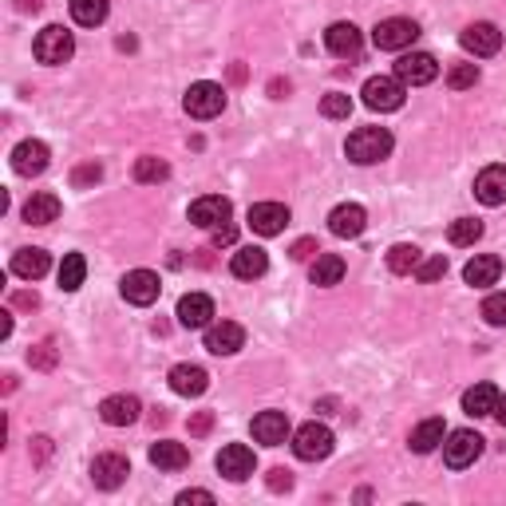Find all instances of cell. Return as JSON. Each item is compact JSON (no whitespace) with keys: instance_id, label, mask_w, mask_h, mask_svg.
<instances>
[{"instance_id":"1","label":"cell","mask_w":506,"mask_h":506,"mask_svg":"<svg viewBox=\"0 0 506 506\" xmlns=\"http://www.w3.org/2000/svg\"><path fill=\"white\" fill-rule=\"evenodd\" d=\"M344 151H348V159H353V163L372 166V163H380V159H388V154H392V131H384V127H360V131H353V135H348Z\"/></svg>"},{"instance_id":"2","label":"cell","mask_w":506,"mask_h":506,"mask_svg":"<svg viewBox=\"0 0 506 506\" xmlns=\"http://www.w3.org/2000/svg\"><path fill=\"white\" fill-rule=\"evenodd\" d=\"M332 431L324 427V424H305V427H297V436H293V451H297V459H305V463H317V459H329L332 455Z\"/></svg>"},{"instance_id":"3","label":"cell","mask_w":506,"mask_h":506,"mask_svg":"<svg viewBox=\"0 0 506 506\" xmlns=\"http://www.w3.org/2000/svg\"><path fill=\"white\" fill-rule=\"evenodd\" d=\"M372 40H376L380 52H404V47H412V44L419 40V24L407 20V16L380 20L376 32H372Z\"/></svg>"},{"instance_id":"4","label":"cell","mask_w":506,"mask_h":506,"mask_svg":"<svg viewBox=\"0 0 506 506\" xmlns=\"http://www.w3.org/2000/svg\"><path fill=\"white\" fill-rule=\"evenodd\" d=\"M32 52H36V59H40V64H68L71 52H76V40H71L68 28H59V24H47V28L36 36Z\"/></svg>"},{"instance_id":"5","label":"cell","mask_w":506,"mask_h":506,"mask_svg":"<svg viewBox=\"0 0 506 506\" xmlns=\"http://www.w3.org/2000/svg\"><path fill=\"white\" fill-rule=\"evenodd\" d=\"M360 95H364V107H372V111H400L404 107V83L392 76H372Z\"/></svg>"},{"instance_id":"6","label":"cell","mask_w":506,"mask_h":506,"mask_svg":"<svg viewBox=\"0 0 506 506\" xmlns=\"http://www.w3.org/2000/svg\"><path fill=\"white\" fill-rule=\"evenodd\" d=\"M479 455H483V436L479 431H451L448 443H443V463L455 467V471L471 467Z\"/></svg>"},{"instance_id":"7","label":"cell","mask_w":506,"mask_h":506,"mask_svg":"<svg viewBox=\"0 0 506 506\" xmlns=\"http://www.w3.org/2000/svg\"><path fill=\"white\" fill-rule=\"evenodd\" d=\"M186 115H195V119H214V115H222V107H226V91L218 88V83H190V91H186Z\"/></svg>"},{"instance_id":"8","label":"cell","mask_w":506,"mask_h":506,"mask_svg":"<svg viewBox=\"0 0 506 506\" xmlns=\"http://www.w3.org/2000/svg\"><path fill=\"white\" fill-rule=\"evenodd\" d=\"M439 76V64H436V56H427V52H407L395 59V79L404 83V88H424V83H431Z\"/></svg>"},{"instance_id":"9","label":"cell","mask_w":506,"mask_h":506,"mask_svg":"<svg viewBox=\"0 0 506 506\" xmlns=\"http://www.w3.org/2000/svg\"><path fill=\"white\" fill-rule=\"evenodd\" d=\"M123 297L131 300V305H139V309H147V305H154L159 300V273H151V269H131L127 277H123Z\"/></svg>"},{"instance_id":"10","label":"cell","mask_w":506,"mask_h":506,"mask_svg":"<svg viewBox=\"0 0 506 506\" xmlns=\"http://www.w3.org/2000/svg\"><path fill=\"white\" fill-rule=\"evenodd\" d=\"M289 226V210L281 202H258V206H249V230L261 234V237H277Z\"/></svg>"},{"instance_id":"11","label":"cell","mask_w":506,"mask_h":506,"mask_svg":"<svg viewBox=\"0 0 506 506\" xmlns=\"http://www.w3.org/2000/svg\"><path fill=\"white\" fill-rule=\"evenodd\" d=\"M127 475H131V463L123 455H100V459L91 463V483L100 490H119L127 483Z\"/></svg>"},{"instance_id":"12","label":"cell","mask_w":506,"mask_h":506,"mask_svg":"<svg viewBox=\"0 0 506 506\" xmlns=\"http://www.w3.org/2000/svg\"><path fill=\"white\" fill-rule=\"evenodd\" d=\"M230 198H218V195H206V198H198V202H190V222L202 226V230H214V226H222V222H230Z\"/></svg>"},{"instance_id":"13","label":"cell","mask_w":506,"mask_h":506,"mask_svg":"<svg viewBox=\"0 0 506 506\" xmlns=\"http://www.w3.org/2000/svg\"><path fill=\"white\" fill-rule=\"evenodd\" d=\"M459 44L467 47L471 56H495L499 47H502V32L495 28V24H467L463 36H459Z\"/></svg>"},{"instance_id":"14","label":"cell","mask_w":506,"mask_h":506,"mask_svg":"<svg viewBox=\"0 0 506 506\" xmlns=\"http://www.w3.org/2000/svg\"><path fill=\"white\" fill-rule=\"evenodd\" d=\"M253 467H258V459H253V451L246 448V443H230V448H222V455H218V471L230 479V483L249 479Z\"/></svg>"},{"instance_id":"15","label":"cell","mask_w":506,"mask_h":506,"mask_svg":"<svg viewBox=\"0 0 506 506\" xmlns=\"http://www.w3.org/2000/svg\"><path fill=\"white\" fill-rule=\"evenodd\" d=\"M242 344H246V329L234 321H218L206 329V348L214 356H234Z\"/></svg>"},{"instance_id":"16","label":"cell","mask_w":506,"mask_h":506,"mask_svg":"<svg viewBox=\"0 0 506 506\" xmlns=\"http://www.w3.org/2000/svg\"><path fill=\"white\" fill-rule=\"evenodd\" d=\"M210 317H214V300L206 293H186L178 300V324L183 329H210Z\"/></svg>"},{"instance_id":"17","label":"cell","mask_w":506,"mask_h":506,"mask_svg":"<svg viewBox=\"0 0 506 506\" xmlns=\"http://www.w3.org/2000/svg\"><path fill=\"white\" fill-rule=\"evenodd\" d=\"M44 166H47V147L40 139H24L16 151H12V171L24 174V178H32V174H44Z\"/></svg>"},{"instance_id":"18","label":"cell","mask_w":506,"mask_h":506,"mask_svg":"<svg viewBox=\"0 0 506 506\" xmlns=\"http://www.w3.org/2000/svg\"><path fill=\"white\" fill-rule=\"evenodd\" d=\"M364 226H368V214H364V206H356V202H344V206H336L329 214V230L336 237H360Z\"/></svg>"},{"instance_id":"19","label":"cell","mask_w":506,"mask_h":506,"mask_svg":"<svg viewBox=\"0 0 506 506\" xmlns=\"http://www.w3.org/2000/svg\"><path fill=\"white\" fill-rule=\"evenodd\" d=\"M253 439L265 443V448H281L289 439V419L285 412H261L253 416Z\"/></svg>"},{"instance_id":"20","label":"cell","mask_w":506,"mask_h":506,"mask_svg":"<svg viewBox=\"0 0 506 506\" xmlns=\"http://www.w3.org/2000/svg\"><path fill=\"white\" fill-rule=\"evenodd\" d=\"M139 412H142V404L135 400V395H107V400L100 404L103 424H111V427H127V424H135Z\"/></svg>"},{"instance_id":"21","label":"cell","mask_w":506,"mask_h":506,"mask_svg":"<svg viewBox=\"0 0 506 506\" xmlns=\"http://www.w3.org/2000/svg\"><path fill=\"white\" fill-rule=\"evenodd\" d=\"M475 198L483 202V206H502L506 202V166H487V171L475 178Z\"/></svg>"},{"instance_id":"22","label":"cell","mask_w":506,"mask_h":506,"mask_svg":"<svg viewBox=\"0 0 506 506\" xmlns=\"http://www.w3.org/2000/svg\"><path fill=\"white\" fill-rule=\"evenodd\" d=\"M360 28L356 24H329V32H324V47H329L332 56H360Z\"/></svg>"},{"instance_id":"23","label":"cell","mask_w":506,"mask_h":506,"mask_svg":"<svg viewBox=\"0 0 506 506\" xmlns=\"http://www.w3.org/2000/svg\"><path fill=\"white\" fill-rule=\"evenodd\" d=\"M52 269V258H47L44 249H16L12 253V273L24 277V281H40V277Z\"/></svg>"},{"instance_id":"24","label":"cell","mask_w":506,"mask_h":506,"mask_svg":"<svg viewBox=\"0 0 506 506\" xmlns=\"http://www.w3.org/2000/svg\"><path fill=\"white\" fill-rule=\"evenodd\" d=\"M499 273H502V261L495 258V253H479V258L467 261L463 281H467V285H475V289H487V285H495V281H499Z\"/></svg>"},{"instance_id":"25","label":"cell","mask_w":506,"mask_h":506,"mask_svg":"<svg viewBox=\"0 0 506 506\" xmlns=\"http://www.w3.org/2000/svg\"><path fill=\"white\" fill-rule=\"evenodd\" d=\"M171 388L178 395H202L210 388V376H206V368H198V364H174L171 368Z\"/></svg>"},{"instance_id":"26","label":"cell","mask_w":506,"mask_h":506,"mask_svg":"<svg viewBox=\"0 0 506 506\" xmlns=\"http://www.w3.org/2000/svg\"><path fill=\"white\" fill-rule=\"evenodd\" d=\"M230 269H234V277H242V281H253V277H261L265 269H269V258H265V249L246 246V249L234 253Z\"/></svg>"},{"instance_id":"27","label":"cell","mask_w":506,"mask_h":506,"mask_svg":"<svg viewBox=\"0 0 506 506\" xmlns=\"http://www.w3.org/2000/svg\"><path fill=\"white\" fill-rule=\"evenodd\" d=\"M495 404H499V392L495 384H475V388L463 392V412L467 416H495Z\"/></svg>"},{"instance_id":"28","label":"cell","mask_w":506,"mask_h":506,"mask_svg":"<svg viewBox=\"0 0 506 506\" xmlns=\"http://www.w3.org/2000/svg\"><path fill=\"white\" fill-rule=\"evenodd\" d=\"M151 463L163 467V471H183V467L190 463V451L183 448V443L159 439V443H151Z\"/></svg>"},{"instance_id":"29","label":"cell","mask_w":506,"mask_h":506,"mask_svg":"<svg viewBox=\"0 0 506 506\" xmlns=\"http://www.w3.org/2000/svg\"><path fill=\"white\" fill-rule=\"evenodd\" d=\"M59 218V198L56 195H32L24 202V222L28 226H47Z\"/></svg>"},{"instance_id":"30","label":"cell","mask_w":506,"mask_h":506,"mask_svg":"<svg viewBox=\"0 0 506 506\" xmlns=\"http://www.w3.org/2000/svg\"><path fill=\"white\" fill-rule=\"evenodd\" d=\"M312 285H341V277H344V258H336V253H317V261H312Z\"/></svg>"},{"instance_id":"31","label":"cell","mask_w":506,"mask_h":506,"mask_svg":"<svg viewBox=\"0 0 506 506\" xmlns=\"http://www.w3.org/2000/svg\"><path fill=\"white\" fill-rule=\"evenodd\" d=\"M443 439H448V427H443V419H424V424L412 431V451L416 455H427V451H436Z\"/></svg>"},{"instance_id":"32","label":"cell","mask_w":506,"mask_h":506,"mask_svg":"<svg viewBox=\"0 0 506 506\" xmlns=\"http://www.w3.org/2000/svg\"><path fill=\"white\" fill-rule=\"evenodd\" d=\"M71 20L83 24V28H95V24L107 20V0H68Z\"/></svg>"},{"instance_id":"33","label":"cell","mask_w":506,"mask_h":506,"mask_svg":"<svg viewBox=\"0 0 506 506\" xmlns=\"http://www.w3.org/2000/svg\"><path fill=\"white\" fill-rule=\"evenodd\" d=\"M83 277H88V261H83L79 253H68V258L59 261V289H64V293H76L83 285Z\"/></svg>"},{"instance_id":"34","label":"cell","mask_w":506,"mask_h":506,"mask_svg":"<svg viewBox=\"0 0 506 506\" xmlns=\"http://www.w3.org/2000/svg\"><path fill=\"white\" fill-rule=\"evenodd\" d=\"M424 261V253L416 246H392L388 249V269L392 273H416V265Z\"/></svg>"},{"instance_id":"35","label":"cell","mask_w":506,"mask_h":506,"mask_svg":"<svg viewBox=\"0 0 506 506\" xmlns=\"http://www.w3.org/2000/svg\"><path fill=\"white\" fill-rule=\"evenodd\" d=\"M448 237H451V246H475L479 237H483V222H479V218H459V222H451Z\"/></svg>"},{"instance_id":"36","label":"cell","mask_w":506,"mask_h":506,"mask_svg":"<svg viewBox=\"0 0 506 506\" xmlns=\"http://www.w3.org/2000/svg\"><path fill=\"white\" fill-rule=\"evenodd\" d=\"M135 178L139 183H166V178H171V166L147 154V159H135Z\"/></svg>"},{"instance_id":"37","label":"cell","mask_w":506,"mask_h":506,"mask_svg":"<svg viewBox=\"0 0 506 506\" xmlns=\"http://www.w3.org/2000/svg\"><path fill=\"white\" fill-rule=\"evenodd\" d=\"M348 111H353V100H348L344 91H329L321 100V115L324 119H348Z\"/></svg>"},{"instance_id":"38","label":"cell","mask_w":506,"mask_h":506,"mask_svg":"<svg viewBox=\"0 0 506 506\" xmlns=\"http://www.w3.org/2000/svg\"><path fill=\"white\" fill-rule=\"evenodd\" d=\"M443 273H448V258H443V253H436V258H424V261L416 265V277H419V281H424V285L439 281Z\"/></svg>"},{"instance_id":"39","label":"cell","mask_w":506,"mask_h":506,"mask_svg":"<svg viewBox=\"0 0 506 506\" xmlns=\"http://www.w3.org/2000/svg\"><path fill=\"white\" fill-rule=\"evenodd\" d=\"M448 83H451L455 91L475 88V83H479V68H475V64H455V68L448 71Z\"/></svg>"},{"instance_id":"40","label":"cell","mask_w":506,"mask_h":506,"mask_svg":"<svg viewBox=\"0 0 506 506\" xmlns=\"http://www.w3.org/2000/svg\"><path fill=\"white\" fill-rule=\"evenodd\" d=\"M483 317H487V324H495V329H506V293H495L483 300Z\"/></svg>"},{"instance_id":"41","label":"cell","mask_w":506,"mask_h":506,"mask_svg":"<svg viewBox=\"0 0 506 506\" xmlns=\"http://www.w3.org/2000/svg\"><path fill=\"white\" fill-rule=\"evenodd\" d=\"M28 364H32V368H40V372H47V368H56V348H52V341L36 344V348H32V353H28Z\"/></svg>"},{"instance_id":"42","label":"cell","mask_w":506,"mask_h":506,"mask_svg":"<svg viewBox=\"0 0 506 506\" xmlns=\"http://www.w3.org/2000/svg\"><path fill=\"white\" fill-rule=\"evenodd\" d=\"M103 178V166L100 163H88V166H76V174H71V186H91Z\"/></svg>"},{"instance_id":"43","label":"cell","mask_w":506,"mask_h":506,"mask_svg":"<svg viewBox=\"0 0 506 506\" xmlns=\"http://www.w3.org/2000/svg\"><path fill=\"white\" fill-rule=\"evenodd\" d=\"M214 246H234V237H237V230H234V222H222V226H214Z\"/></svg>"},{"instance_id":"44","label":"cell","mask_w":506,"mask_h":506,"mask_svg":"<svg viewBox=\"0 0 506 506\" xmlns=\"http://www.w3.org/2000/svg\"><path fill=\"white\" fill-rule=\"evenodd\" d=\"M47 455H52V439H47V436H36V439H32V463H47Z\"/></svg>"},{"instance_id":"45","label":"cell","mask_w":506,"mask_h":506,"mask_svg":"<svg viewBox=\"0 0 506 506\" xmlns=\"http://www.w3.org/2000/svg\"><path fill=\"white\" fill-rule=\"evenodd\" d=\"M289 487H293V475H289L285 467H273V471H269V490H289Z\"/></svg>"},{"instance_id":"46","label":"cell","mask_w":506,"mask_h":506,"mask_svg":"<svg viewBox=\"0 0 506 506\" xmlns=\"http://www.w3.org/2000/svg\"><path fill=\"white\" fill-rule=\"evenodd\" d=\"M210 427H214V412H198L195 419H190V436H206Z\"/></svg>"},{"instance_id":"47","label":"cell","mask_w":506,"mask_h":506,"mask_svg":"<svg viewBox=\"0 0 506 506\" xmlns=\"http://www.w3.org/2000/svg\"><path fill=\"white\" fill-rule=\"evenodd\" d=\"M289 253H293V261H305V258H312V253H321V249H317V242H312V237H300V242L289 249Z\"/></svg>"},{"instance_id":"48","label":"cell","mask_w":506,"mask_h":506,"mask_svg":"<svg viewBox=\"0 0 506 506\" xmlns=\"http://www.w3.org/2000/svg\"><path fill=\"white\" fill-rule=\"evenodd\" d=\"M190 502L210 506V502H214V495H210V490H183V495H178V506H190Z\"/></svg>"},{"instance_id":"49","label":"cell","mask_w":506,"mask_h":506,"mask_svg":"<svg viewBox=\"0 0 506 506\" xmlns=\"http://www.w3.org/2000/svg\"><path fill=\"white\" fill-rule=\"evenodd\" d=\"M12 305H16V309H36V305H40V297H36V293H16V297H12Z\"/></svg>"},{"instance_id":"50","label":"cell","mask_w":506,"mask_h":506,"mask_svg":"<svg viewBox=\"0 0 506 506\" xmlns=\"http://www.w3.org/2000/svg\"><path fill=\"white\" fill-rule=\"evenodd\" d=\"M495 419L506 427V395H499V404H495Z\"/></svg>"},{"instance_id":"51","label":"cell","mask_w":506,"mask_h":506,"mask_svg":"<svg viewBox=\"0 0 506 506\" xmlns=\"http://www.w3.org/2000/svg\"><path fill=\"white\" fill-rule=\"evenodd\" d=\"M269 91H273V100H281V95L289 91V83H281V79H273V83H269Z\"/></svg>"},{"instance_id":"52","label":"cell","mask_w":506,"mask_h":506,"mask_svg":"<svg viewBox=\"0 0 506 506\" xmlns=\"http://www.w3.org/2000/svg\"><path fill=\"white\" fill-rule=\"evenodd\" d=\"M20 12H40V0H16Z\"/></svg>"},{"instance_id":"53","label":"cell","mask_w":506,"mask_h":506,"mask_svg":"<svg viewBox=\"0 0 506 506\" xmlns=\"http://www.w3.org/2000/svg\"><path fill=\"white\" fill-rule=\"evenodd\" d=\"M12 332V312H5V321H0V336H8Z\"/></svg>"}]
</instances>
